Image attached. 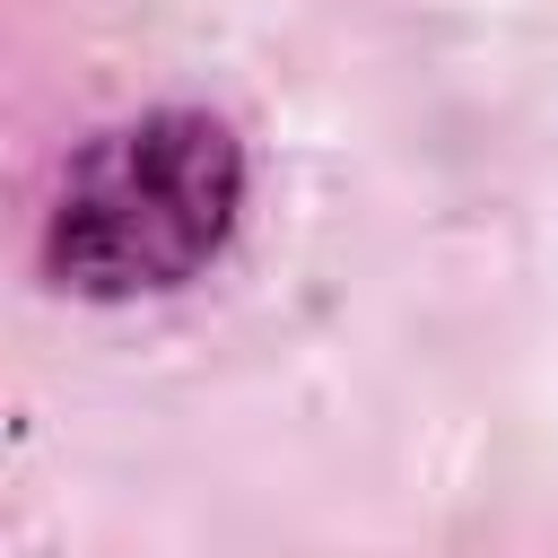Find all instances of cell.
<instances>
[{
    "label": "cell",
    "instance_id": "cell-1",
    "mask_svg": "<svg viewBox=\"0 0 558 558\" xmlns=\"http://www.w3.org/2000/svg\"><path fill=\"white\" fill-rule=\"evenodd\" d=\"M244 218V140L201 105H157L78 140L44 209V279L131 305L201 279Z\"/></svg>",
    "mask_w": 558,
    "mask_h": 558
}]
</instances>
